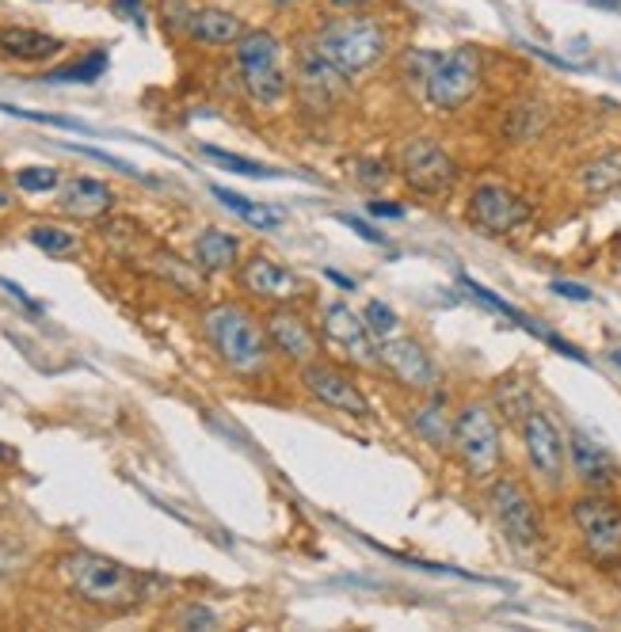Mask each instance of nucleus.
Instances as JSON below:
<instances>
[{"mask_svg": "<svg viewBox=\"0 0 621 632\" xmlns=\"http://www.w3.org/2000/svg\"><path fill=\"white\" fill-rule=\"evenodd\" d=\"M370 213H374V218H401V207H397V202H370Z\"/></svg>", "mask_w": 621, "mask_h": 632, "instance_id": "obj_39", "label": "nucleus"}, {"mask_svg": "<svg viewBox=\"0 0 621 632\" xmlns=\"http://www.w3.org/2000/svg\"><path fill=\"white\" fill-rule=\"evenodd\" d=\"M114 12L127 16L130 23H146V16H141V0H114Z\"/></svg>", "mask_w": 621, "mask_h": 632, "instance_id": "obj_37", "label": "nucleus"}, {"mask_svg": "<svg viewBox=\"0 0 621 632\" xmlns=\"http://www.w3.org/2000/svg\"><path fill=\"white\" fill-rule=\"evenodd\" d=\"M454 450L465 473L477 480L500 469V423L484 404H465L454 415Z\"/></svg>", "mask_w": 621, "mask_h": 632, "instance_id": "obj_6", "label": "nucleus"}, {"mask_svg": "<svg viewBox=\"0 0 621 632\" xmlns=\"http://www.w3.org/2000/svg\"><path fill=\"white\" fill-rule=\"evenodd\" d=\"M298 88L313 107H328L335 96H343L348 73H340L317 47H306L298 53Z\"/></svg>", "mask_w": 621, "mask_h": 632, "instance_id": "obj_16", "label": "nucleus"}, {"mask_svg": "<svg viewBox=\"0 0 621 632\" xmlns=\"http://www.w3.org/2000/svg\"><path fill=\"white\" fill-rule=\"evenodd\" d=\"M412 423H415V434H420L423 442H431L434 450L454 447V420H450L447 400H442L439 393H434L423 408H415Z\"/></svg>", "mask_w": 621, "mask_h": 632, "instance_id": "obj_22", "label": "nucleus"}, {"mask_svg": "<svg viewBox=\"0 0 621 632\" xmlns=\"http://www.w3.org/2000/svg\"><path fill=\"white\" fill-rule=\"evenodd\" d=\"M103 69H108V53L92 50L88 58L69 61V66H61V69H54V73H47V80H50V84H92V80L103 77Z\"/></svg>", "mask_w": 621, "mask_h": 632, "instance_id": "obj_26", "label": "nucleus"}, {"mask_svg": "<svg viewBox=\"0 0 621 632\" xmlns=\"http://www.w3.org/2000/svg\"><path fill=\"white\" fill-rule=\"evenodd\" d=\"M210 194L221 202L226 210H233L237 218L248 221L252 229H279L282 221H287V213L282 210H274V207H263V202H252V199H244V194H237V191H229V187H210Z\"/></svg>", "mask_w": 621, "mask_h": 632, "instance_id": "obj_24", "label": "nucleus"}, {"mask_svg": "<svg viewBox=\"0 0 621 632\" xmlns=\"http://www.w3.org/2000/svg\"><path fill=\"white\" fill-rule=\"evenodd\" d=\"M343 225H351L354 229V233H359L362 240H370V244H381V240H385V237H381V233H374V229H370L367 225V221H359V218H351V213H343Z\"/></svg>", "mask_w": 621, "mask_h": 632, "instance_id": "obj_35", "label": "nucleus"}, {"mask_svg": "<svg viewBox=\"0 0 621 632\" xmlns=\"http://www.w3.org/2000/svg\"><path fill=\"white\" fill-rule=\"evenodd\" d=\"M28 240L34 248H42V252H50V255H69L77 248V237L73 233H66V229H58V225H34Z\"/></svg>", "mask_w": 621, "mask_h": 632, "instance_id": "obj_29", "label": "nucleus"}, {"mask_svg": "<svg viewBox=\"0 0 621 632\" xmlns=\"http://www.w3.org/2000/svg\"><path fill=\"white\" fill-rule=\"evenodd\" d=\"M202 157L214 160V164H221V168H229V172H237V175H248V180H279L282 175L268 164H256V160H248V157L226 153V149H218V146H202Z\"/></svg>", "mask_w": 621, "mask_h": 632, "instance_id": "obj_27", "label": "nucleus"}, {"mask_svg": "<svg viewBox=\"0 0 621 632\" xmlns=\"http://www.w3.org/2000/svg\"><path fill=\"white\" fill-rule=\"evenodd\" d=\"M378 362L408 389H434V381H439L428 351L415 340H408V335H389V340H381Z\"/></svg>", "mask_w": 621, "mask_h": 632, "instance_id": "obj_14", "label": "nucleus"}, {"mask_svg": "<svg viewBox=\"0 0 621 632\" xmlns=\"http://www.w3.org/2000/svg\"><path fill=\"white\" fill-rule=\"evenodd\" d=\"M362 320H367L370 335H378V340H389V335L397 332V313L389 305H381V301H370Z\"/></svg>", "mask_w": 621, "mask_h": 632, "instance_id": "obj_31", "label": "nucleus"}, {"mask_svg": "<svg viewBox=\"0 0 621 632\" xmlns=\"http://www.w3.org/2000/svg\"><path fill=\"white\" fill-rule=\"evenodd\" d=\"M202 328H207V340L214 343L221 362L233 373H260L268 367V335L260 332V324L241 305L207 309Z\"/></svg>", "mask_w": 621, "mask_h": 632, "instance_id": "obj_2", "label": "nucleus"}, {"mask_svg": "<svg viewBox=\"0 0 621 632\" xmlns=\"http://www.w3.org/2000/svg\"><path fill=\"white\" fill-rule=\"evenodd\" d=\"M321 332H324V340L332 347H340L351 362H359V367H378V351H374V343H370L367 320L354 313L351 305H343V301L328 305L321 317Z\"/></svg>", "mask_w": 621, "mask_h": 632, "instance_id": "obj_13", "label": "nucleus"}, {"mask_svg": "<svg viewBox=\"0 0 621 632\" xmlns=\"http://www.w3.org/2000/svg\"><path fill=\"white\" fill-rule=\"evenodd\" d=\"M553 293H561L568 301H591L588 287H575V282H553Z\"/></svg>", "mask_w": 621, "mask_h": 632, "instance_id": "obj_36", "label": "nucleus"}, {"mask_svg": "<svg viewBox=\"0 0 621 632\" xmlns=\"http://www.w3.org/2000/svg\"><path fill=\"white\" fill-rule=\"evenodd\" d=\"M545 122H549V111L541 103H519V107H511L508 127L503 130H508V138H514V141H530Z\"/></svg>", "mask_w": 621, "mask_h": 632, "instance_id": "obj_28", "label": "nucleus"}, {"mask_svg": "<svg viewBox=\"0 0 621 632\" xmlns=\"http://www.w3.org/2000/svg\"><path fill=\"white\" fill-rule=\"evenodd\" d=\"M522 442H527V458L534 465V473L549 484H561L564 480V434L561 427L549 420L545 412H530L522 420Z\"/></svg>", "mask_w": 621, "mask_h": 632, "instance_id": "obj_12", "label": "nucleus"}, {"mask_svg": "<svg viewBox=\"0 0 621 632\" xmlns=\"http://www.w3.org/2000/svg\"><path fill=\"white\" fill-rule=\"evenodd\" d=\"M488 500H492V514H495V522H500V530L508 533L511 545H519V549L538 545L541 522H538L534 500H530L527 488H522L519 480H508V476L495 480Z\"/></svg>", "mask_w": 621, "mask_h": 632, "instance_id": "obj_8", "label": "nucleus"}, {"mask_svg": "<svg viewBox=\"0 0 621 632\" xmlns=\"http://www.w3.org/2000/svg\"><path fill=\"white\" fill-rule=\"evenodd\" d=\"M8 207H12V194H8L4 187H0V210H8Z\"/></svg>", "mask_w": 621, "mask_h": 632, "instance_id": "obj_41", "label": "nucleus"}, {"mask_svg": "<svg viewBox=\"0 0 621 632\" xmlns=\"http://www.w3.org/2000/svg\"><path fill=\"white\" fill-rule=\"evenodd\" d=\"M580 183L588 194H610L621 187V149L614 153H602L599 160H591V164L580 168Z\"/></svg>", "mask_w": 621, "mask_h": 632, "instance_id": "obj_25", "label": "nucleus"}, {"mask_svg": "<svg viewBox=\"0 0 621 632\" xmlns=\"http://www.w3.org/2000/svg\"><path fill=\"white\" fill-rule=\"evenodd\" d=\"M0 111L12 114V119H28V122H47V127H61V130H81V133H96L92 127L77 119H58V114H39V111H23V107H12V103H0Z\"/></svg>", "mask_w": 621, "mask_h": 632, "instance_id": "obj_32", "label": "nucleus"}, {"mask_svg": "<svg viewBox=\"0 0 621 632\" xmlns=\"http://www.w3.org/2000/svg\"><path fill=\"white\" fill-rule=\"evenodd\" d=\"M572 519L583 533V549L594 564H618L621 560V506L599 495L572 503Z\"/></svg>", "mask_w": 621, "mask_h": 632, "instance_id": "obj_7", "label": "nucleus"}, {"mask_svg": "<svg viewBox=\"0 0 621 632\" xmlns=\"http://www.w3.org/2000/svg\"><path fill=\"white\" fill-rule=\"evenodd\" d=\"M477 88H481V53L473 47L439 53L428 80H423V96L434 111H458L473 100Z\"/></svg>", "mask_w": 621, "mask_h": 632, "instance_id": "obj_5", "label": "nucleus"}, {"mask_svg": "<svg viewBox=\"0 0 621 632\" xmlns=\"http://www.w3.org/2000/svg\"><path fill=\"white\" fill-rule=\"evenodd\" d=\"M328 4H332V8H362L367 0H328Z\"/></svg>", "mask_w": 621, "mask_h": 632, "instance_id": "obj_40", "label": "nucleus"}, {"mask_svg": "<svg viewBox=\"0 0 621 632\" xmlns=\"http://www.w3.org/2000/svg\"><path fill=\"white\" fill-rule=\"evenodd\" d=\"M401 172L420 194H442L458 180V164L434 138H412L401 153Z\"/></svg>", "mask_w": 621, "mask_h": 632, "instance_id": "obj_9", "label": "nucleus"}, {"mask_svg": "<svg viewBox=\"0 0 621 632\" xmlns=\"http://www.w3.org/2000/svg\"><path fill=\"white\" fill-rule=\"evenodd\" d=\"M61 50V39L34 27H0V53L16 61H47Z\"/></svg>", "mask_w": 621, "mask_h": 632, "instance_id": "obj_20", "label": "nucleus"}, {"mask_svg": "<svg viewBox=\"0 0 621 632\" xmlns=\"http://www.w3.org/2000/svg\"><path fill=\"white\" fill-rule=\"evenodd\" d=\"M69 149H77V153H84V157H92V160H103V164H111V168H119L122 175H141L134 164H127V160H119V157H111V153H103V149H88V146H69Z\"/></svg>", "mask_w": 621, "mask_h": 632, "instance_id": "obj_33", "label": "nucleus"}, {"mask_svg": "<svg viewBox=\"0 0 621 632\" xmlns=\"http://www.w3.org/2000/svg\"><path fill=\"white\" fill-rule=\"evenodd\" d=\"M61 568V580L69 583V591L77 599H84L88 606H100V610H130L141 602V580L130 572L127 564L100 553H66L58 560Z\"/></svg>", "mask_w": 621, "mask_h": 632, "instance_id": "obj_1", "label": "nucleus"}, {"mask_svg": "<svg viewBox=\"0 0 621 632\" xmlns=\"http://www.w3.org/2000/svg\"><path fill=\"white\" fill-rule=\"evenodd\" d=\"M0 287H4L8 293H12V298H16V301H23V305H28V309H31V313H39V309H42V305H39V301H31V298H28V293H23L20 287H16V282L0 279Z\"/></svg>", "mask_w": 621, "mask_h": 632, "instance_id": "obj_38", "label": "nucleus"}, {"mask_svg": "<svg viewBox=\"0 0 621 632\" xmlns=\"http://www.w3.org/2000/svg\"><path fill=\"white\" fill-rule=\"evenodd\" d=\"M237 252H241L237 237L221 233V229H207V233L194 240V260H199L202 271H233Z\"/></svg>", "mask_w": 621, "mask_h": 632, "instance_id": "obj_23", "label": "nucleus"}, {"mask_svg": "<svg viewBox=\"0 0 621 632\" xmlns=\"http://www.w3.org/2000/svg\"><path fill=\"white\" fill-rule=\"evenodd\" d=\"M317 50L332 61L340 73H362L385 53L389 34L374 16H351V20H332L317 31Z\"/></svg>", "mask_w": 621, "mask_h": 632, "instance_id": "obj_3", "label": "nucleus"}, {"mask_svg": "<svg viewBox=\"0 0 621 632\" xmlns=\"http://www.w3.org/2000/svg\"><path fill=\"white\" fill-rule=\"evenodd\" d=\"M530 218V207L519 199L514 191L500 183H481L469 199V221L484 233H514L519 225H527Z\"/></svg>", "mask_w": 621, "mask_h": 632, "instance_id": "obj_11", "label": "nucleus"}, {"mask_svg": "<svg viewBox=\"0 0 621 632\" xmlns=\"http://www.w3.org/2000/svg\"><path fill=\"white\" fill-rule=\"evenodd\" d=\"M12 458H16V453H12V450H8V447H4V442H0V461H12Z\"/></svg>", "mask_w": 621, "mask_h": 632, "instance_id": "obj_42", "label": "nucleus"}, {"mask_svg": "<svg viewBox=\"0 0 621 632\" xmlns=\"http://www.w3.org/2000/svg\"><path fill=\"white\" fill-rule=\"evenodd\" d=\"M244 20L226 8H194L188 12V34L202 47H237L244 39Z\"/></svg>", "mask_w": 621, "mask_h": 632, "instance_id": "obj_18", "label": "nucleus"}, {"mask_svg": "<svg viewBox=\"0 0 621 632\" xmlns=\"http://www.w3.org/2000/svg\"><path fill=\"white\" fill-rule=\"evenodd\" d=\"M359 168H362L359 180H362V183H370V187L381 183V180H385V175H389V164H385V160H362Z\"/></svg>", "mask_w": 621, "mask_h": 632, "instance_id": "obj_34", "label": "nucleus"}, {"mask_svg": "<svg viewBox=\"0 0 621 632\" xmlns=\"http://www.w3.org/2000/svg\"><path fill=\"white\" fill-rule=\"evenodd\" d=\"M241 287L248 293H256V298L274 301V305H290V301H298L306 293V282L290 267L274 263L271 255H252L241 267Z\"/></svg>", "mask_w": 621, "mask_h": 632, "instance_id": "obj_15", "label": "nucleus"}, {"mask_svg": "<svg viewBox=\"0 0 621 632\" xmlns=\"http://www.w3.org/2000/svg\"><path fill=\"white\" fill-rule=\"evenodd\" d=\"M268 340L274 351L287 354L290 362H301V367L317 362V351H321L313 328H309L298 313H290V309H274L268 317Z\"/></svg>", "mask_w": 621, "mask_h": 632, "instance_id": "obj_17", "label": "nucleus"}, {"mask_svg": "<svg viewBox=\"0 0 621 632\" xmlns=\"http://www.w3.org/2000/svg\"><path fill=\"white\" fill-rule=\"evenodd\" d=\"M610 359H614V362H618V367H621V351H610Z\"/></svg>", "mask_w": 621, "mask_h": 632, "instance_id": "obj_43", "label": "nucleus"}, {"mask_svg": "<svg viewBox=\"0 0 621 632\" xmlns=\"http://www.w3.org/2000/svg\"><path fill=\"white\" fill-rule=\"evenodd\" d=\"M301 385L309 389V397L324 408H335V412H348V415H370V400L362 397V389L354 385L351 373H343L332 362H309L301 370Z\"/></svg>", "mask_w": 621, "mask_h": 632, "instance_id": "obj_10", "label": "nucleus"}, {"mask_svg": "<svg viewBox=\"0 0 621 632\" xmlns=\"http://www.w3.org/2000/svg\"><path fill=\"white\" fill-rule=\"evenodd\" d=\"M58 207L69 213V218H81V221H96L103 218L114 207V191L100 180H88V175H77V180L66 183L61 191Z\"/></svg>", "mask_w": 621, "mask_h": 632, "instance_id": "obj_19", "label": "nucleus"}, {"mask_svg": "<svg viewBox=\"0 0 621 632\" xmlns=\"http://www.w3.org/2000/svg\"><path fill=\"white\" fill-rule=\"evenodd\" d=\"M568 453H572V465H575V473H580L583 484L602 488V484H610V480H614V469H610L607 450L594 447L591 439H583L580 431L568 439Z\"/></svg>", "mask_w": 621, "mask_h": 632, "instance_id": "obj_21", "label": "nucleus"}, {"mask_svg": "<svg viewBox=\"0 0 621 632\" xmlns=\"http://www.w3.org/2000/svg\"><path fill=\"white\" fill-rule=\"evenodd\" d=\"M279 4H287V0H279Z\"/></svg>", "mask_w": 621, "mask_h": 632, "instance_id": "obj_44", "label": "nucleus"}, {"mask_svg": "<svg viewBox=\"0 0 621 632\" xmlns=\"http://www.w3.org/2000/svg\"><path fill=\"white\" fill-rule=\"evenodd\" d=\"M58 168H20L16 172V187L28 194H42V191H54L58 187Z\"/></svg>", "mask_w": 621, "mask_h": 632, "instance_id": "obj_30", "label": "nucleus"}, {"mask_svg": "<svg viewBox=\"0 0 621 632\" xmlns=\"http://www.w3.org/2000/svg\"><path fill=\"white\" fill-rule=\"evenodd\" d=\"M237 66H241L244 92L256 103H279L290 92L279 39L271 31H244V39L237 42Z\"/></svg>", "mask_w": 621, "mask_h": 632, "instance_id": "obj_4", "label": "nucleus"}]
</instances>
